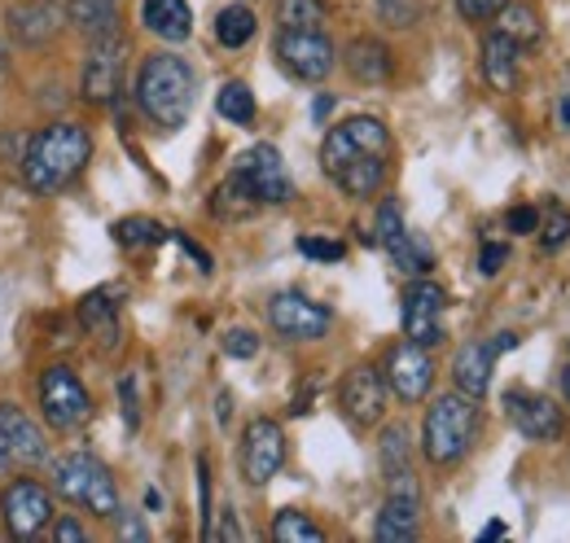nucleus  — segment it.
Wrapping results in <instances>:
<instances>
[{
    "mask_svg": "<svg viewBox=\"0 0 570 543\" xmlns=\"http://www.w3.org/2000/svg\"><path fill=\"white\" fill-rule=\"evenodd\" d=\"M504 259H509V246H483L479 272H483V276H497V272L504 268Z\"/></svg>",
    "mask_w": 570,
    "mask_h": 543,
    "instance_id": "42",
    "label": "nucleus"
},
{
    "mask_svg": "<svg viewBox=\"0 0 570 543\" xmlns=\"http://www.w3.org/2000/svg\"><path fill=\"white\" fill-rule=\"evenodd\" d=\"M347 70L360 83H386L391 79V49L373 36H360L347 45Z\"/></svg>",
    "mask_w": 570,
    "mask_h": 543,
    "instance_id": "25",
    "label": "nucleus"
},
{
    "mask_svg": "<svg viewBox=\"0 0 570 543\" xmlns=\"http://www.w3.org/2000/svg\"><path fill=\"white\" fill-rule=\"evenodd\" d=\"M194 67L176 53H154L141 62V75H137V106L141 115L163 128V132H176L185 128L189 110H194Z\"/></svg>",
    "mask_w": 570,
    "mask_h": 543,
    "instance_id": "3",
    "label": "nucleus"
},
{
    "mask_svg": "<svg viewBox=\"0 0 570 543\" xmlns=\"http://www.w3.org/2000/svg\"><path fill=\"white\" fill-rule=\"evenodd\" d=\"M79 325L88 329V338L97 342L101 351L119 346V303L115 289H92L79 298Z\"/></svg>",
    "mask_w": 570,
    "mask_h": 543,
    "instance_id": "21",
    "label": "nucleus"
},
{
    "mask_svg": "<svg viewBox=\"0 0 570 543\" xmlns=\"http://www.w3.org/2000/svg\"><path fill=\"white\" fill-rule=\"evenodd\" d=\"M259 351V338L250 334V329H228L224 334V355H233V359H250Z\"/></svg>",
    "mask_w": 570,
    "mask_h": 543,
    "instance_id": "38",
    "label": "nucleus"
},
{
    "mask_svg": "<svg viewBox=\"0 0 570 543\" xmlns=\"http://www.w3.org/2000/svg\"><path fill=\"white\" fill-rule=\"evenodd\" d=\"M504 4L509 0H456V9H461L465 22H492Z\"/></svg>",
    "mask_w": 570,
    "mask_h": 543,
    "instance_id": "37",
    "label": "nucleus"
},
{
    "mask_svg": "<svg viewBox=\"0 0 570 543\" xmlns=\"http://www.w3.org/2000/svg\"><path fill=\"white\" fill-rule=\"evenodd\" d=\"M338 404H343V416H347L356 430L377 425L382 412H386V377H382L377 368L360 364V368L347 373V382H343V391H338Z\"/></svg>",
    "mask_w": 570,
    "mask_h": 543,
    "instance_id": "18",
    "label": "nucleus"
},
{
    "mask_svg": "<svg viewBox=\"0 0 570 543\" xmlns=\"http://www.w3.org/2000/svg\"><path fill=\"white\" fill-rule=\"evenodd\" d=\"M504 224H509V233H535L540 228V210L535 206H513L504 215Z\"/></svg>",
    "mask_w": 570,
    "mask_h": 543,
    "instance_id": "40",
    "label": "nucleus"
},
{
    "mask_svg": "<svg viewBox=\"0 0 570 543\" xmlns=\"http://www.w3.org/2000/svg\"><path fill=\"white\" fill-rule=\"evenodd\" d=\"M40 407H45V421L53 430H79L92 416V395L83 391V382L67 364H53L40 377Z\"/></svg>",
    "mask_w": 570,
    "mask_h": 543,
    "instance_id": "9",
    "label": "nucleus"
},
{
    "mask_svg": "<svg viewBox=\"0 0 570 543\" xmlns=\"http://www.w3.org/2000/svg\"><path fill=\"white\" fill-rule=\"evenodd\" d=\"M58 27H62V13H58L53 0H31V4H18V9L9 13V31H13L22 45H45V40L58 36Z\"/></svg>",
    "mask_w": 570,
    "mask_h": 543,
    "instance_id": "23",
    "label": "nucleus"
},
{
    "mask_svg": "<svg viewBox=\"0 0 570 543\" xmlns=\"http://www.w3.org/2000/svg\"><path fill=\"white\" fill-rule=\"evenodd\" d=\"M141 22L167 45H185L194 36V13L185 0H145Z\"/></svg>",
    "mask_w": 570,
    "mask_h": 543,
    "instance_id": "22",
    "label": "nucleus"
},
{
    "mask_svg": "<svg viewBox=\"0 0 570 543\" xmlns=\"http://www.w3.org/2000/svg\"><path fill=\"white\" fill-rule=\"evenodd\" d=\"M377 241L386 246V255L395 259V268L409 272V276H426L430 264H434L426 241H417V237L404 228V215H400L395 203H382V210H377Z\"/></svg>",
    "mask_w": 570,
    "mask_h": 543,
    "instance_id": "20",
    "label": "nucleus"
},
{
    "mask_svg": "<svg viewBox=\"0 0 570 543\" xmlns=\"http://www.w3.org/2000/svg\"><path fill=\"white\" fill-rule=\"evenodd\" d=\"M53 540H62V543H83V540H88V531H83L79 522H71V517H62V522H53Z\"/></svg>",
    "mask_w": 570,
    "mask_h": 543,
    "instance_id": "43",
    "label": "nucleus"
},
{
    "mask_svg": "<svg viewBox=\"0 0 570 543\" xmlns=\"http://www.w3.org/2000/svg\"><path fill=\"white\" fill-rule=\"evenodd\" d=\"M40 461H49L45 430L22 407L0 404V477L27 470V465H40Z\"/></svg>",
    "mask_w": 570,
    "mask_h": 543,
    "instance_id": "10",
    "label": "nucleus"
},
{
    "mask_svg": "<svg viewBox=\"0 0 570 543\" xmlns=\"http://www.w3.org/2000/svg\"><path fill=\"white\" fill-rule=\"evenodd\" d=\"M382 474H409V425H386L382 430Z\"/></svg>",
    "mask_w": 570,
    "mask_h": 543,
    "instance_id": "34",
    "label": "nucleus"
},
{
    "mask_svg": "<svg viewBox=\"0 0 570 543\" xmlns=\"http://www.w3.org/2000/svg\"><path fill=\"white\" fill-rule=\"evenodd\" d=\"M277 58H282V67L289 70L294 79H303V83L330 79V70L338 62V53H334V45H330L325 31H282V36H277Z\"/></svg>",
    "mask_w": 570,
    "mask_h": 543,
    "instance_id": "12",
    "label": "nucleus"
},
{
    "mask_svg": "<svg viewBox=\"0 0 570 543\" xmlns=\"http://www.w3.org/2000/svg\"><path fill=\"white\" fill-rule=\"evenodd\" d=\"M53 491L71 500L75 509H88L92 517H119V486L110 470L88 452H71L53 461Z\"/></svg>",
    "mask_w": 570,
    "mask_h": 543,
    "instance_id": "5",
    "label": "nucleus"
},
{
    "mask_svg": "<svg viewBox=\"0 0 570 543\" xmlns=\"http://www.w3.org/2000/svg\"><path fill=\"white\" fill-rule=\"evenodd\" d=\"M330 110H334V97H330V92H325V97H316L312 115H316V119H330Z\"/></svg>",
    "mask_w": 570,
    "mask_h": 543,
    "instance_id": "47",
    "label": "nucleus"
},
{
    "mask_svg": "<svg viewBox=\"0 0 570 543\" xmlns=\"http://www.w3.org/2000/svg\"><path fill=\"white\" fill-rule=\"evenodd\" d=\"M443 307H448L443 285H434V280H413V285L404 289V307H400L404 338L422 342V346H439V342H443Z\"/></svg>",
    "mask_w": 570,
    "mask_h": 543,
    "instance_id": "14",
    "label": "nucleus"
},
{
    "mask_svg": "<svg viewBox=\"0 0 570 543\" xmlns=\"http://www.w3.org/2000/svg\"><path fill=\"white\" fill-rule=\"evenodd\" d=\"M255 210H264V206L255 203V198L242 189V180L228 171V180H224V185H219V189L212 194V215H215V219H228V224H237V219H250Z\"/></svg>",
    "mask_w": 570,
    "mask_h": 543,
    "instance_id": "26",
    "label": "nucleus"
},
{
    "mask_svg": "<svg viewBox=\"0 0 570 543\" xmlns=\"http://www.w3.org/2000/svg\"><path fill=\"white\" fill-rule=\"evenodd\" d=\"M479 540L488 543V540H504V522H488L483 531H479Z\"/></svg>",
    "mask_w": 570,
    "mask_h": 543,
    "instance_id": "48",
    "label": "nucleus"
},
{
    "mask_svg": "<svg viewBox=\"0 0 570 543\" xmlns=\"http://www.w3.org/2000/svg\"><path fill=\"white\" fill-rule=\"evenodd\" d=\"M71 22L83 36H101L119 27V0H71Z\"/></svg>",
    "mask_w": 570,
    "mask_h": 543,
    "instance_id": "29",
    "label": "nucleus"
},
{
    "mask_svg": "<svg viewBox=\"0 0 570 543\" xmlns=\"http://www.w3.org/2000/svg\"><path fill=\"white\" fill-rule=\"evenodd\" d=\"M562 124H567V128H570V97H567V101H562Z\"/></svg>",
    "mask_w": 570,
    "mask_h": 543,
    "instance_id": "49",
    "label": "nucleus"
},
{
    "mask_svg": "<svg viewBox=\"0 0 570 543\" xmlns=\"http://www.w3.org/2000/svg\"><path fill=\"white\" fill-rule=\"evenodd\" d=\"M119 540H137V543H145L149 540V531H145L137 517H119Z\"/></svg>",
    "mask_w": 570,
    "mask_h": 543,
    "instance_id": "45",
    "label": "nucleus"
},
{
    "mask_svg": "<svg viewBox=\"0 0 570 543\" xmlns=\"http://www.w3.org/2000/svg\"><path fill=\"white\" fill-rule=\"evenodd\" d=\"M233 176L242 180V189L259 206H282L294 198V180L285 171L277 145H255L233 162Z\"/></svg>",
    "mask_w": 570,
    "mask_h": 543,
    "instance_id": "7",
    "label": "nucleus"
},
{
    "mask_svg": "<svg viewBox=\"0 0 570 543\" xmlns=\"http://www.w3.org/2000/svg\"><path fill=\"white\" fill-rule=\"evenodd\" d=\"M277 22H282V31H321L330 22V4L325 0H282Z\"/></svg>",
    "mask_w": 570,
    "mask_h": 543,
    "instance_id": "30",
    "label": "nucleus"
},
{
    "mask_svg": "<svg viewBox=\"0 0 570 543\" xmlns=\"http://www.w3.org/2000/svg\"><path fill=\"white\" fill-rule=\"evenodd\" d=\"M386 386L404 399V404H422L434 386V359L430 346L422 342H400L386 355Z\"/></svg>",
    "mask_w": 570,
    "mask_h": 543,
    "instance_id": "15",
    "label": "nucleus"
},
{
    "mask_svg": "<svg viewBox=\"0 0 570 543\" xmlns=\"http://www.w3.org/2000/svg\"><path fill=\"white\" fill-rule=\"evenodd\" d=\"M382 22H391V27H413V22H417V4H413V0H382Z\"/></svg>",
    "mask_w": 570,
    "mask_h": 543,
    "instance_id": "39",
    "label": "nucleus"
},
{
    "mask_svg": "<svg viewBox=\"0 0 570 543\" xmlns=\"http://www.w3.org/2000/svg\"><path fill=\"white\" fill-rule=\"evenodd\" d=\"M497 18H500L497 31H504L518 49H531V45L540 40V18H535V9H531V4H504Z\"/></svg>",
    "mask_w": 570,
    "mask_h": 543,
    "instance_id": "31",
    "label": "nucleus"
},
{
    "mask_svg": "<svg viewBox=\"0 0 570 543\" xmlns=\"http://www.w3.org/2000/svg\"><path fill=\"white\" fill-rule=\"evenodd\" d=\"M212 540H242V531H237L233 513H224V526H219V531H212Z\"/></svg>",
    "mask_w": 570,
    "mask_h": 543,
    "instance_id": "46",
    "label": "nucleus"
},
{
    "mask_svg": "<svg viewBox=\"0 0 570 543\" xmlns=\"http://www.w3.org/2000/svg\"><path fill=\"white\" fill-rule=\"evenodd\" d=\"M479 434V399L470 395H439L422 425V452L430 465H456Z\"/></svg>",
    "mask_w": 570,
    "mask_h": 543,
    "instance_id": "4",
    "label": "nucleus"
},
{
    "mask_svg": "<svg viewBox=\"0 0 570 543\" xmlns=\"http://www.w3.org/2000/svg\"><path fill=\"white\" fill-rule=\"evenodd\" d=\"M562 391H567V404H570V368H567V377H562Z\"/></svg>",
    "mask_w": 570,
    "mask_h": 543,
    "instance_id": "50",
    "label": "nucleus"
},
{
    "mask_svg": "<svg viewBox=\"0 0 570 543\" xmlns=\"http://www.w3.org/2000/svg\"><path fill=\"white\" fill-rule=\"evenodd\" d=\"M0 517H4V531L13 540H36L40 531L53 526V495L40 482L18 477L0 491Z\"/></svg>",
    "mask_w": 570,
    "mask_h": 543,
    "instance_id": "8",
    "label": "nucleus"
},
{
    "mask_svg": "<svg viewBox=\"0 0 570 543\" xmlns=\"http://www.w3.org/2000/svg\"><path fill=\"white\" fill-rule=\"evenodd\" d=\"M391 482V495L377 513V543H409L417 540V517H422V495H417V482L413 474H395Z\"/></svg>",
    "mask_w": 570,
    "mask_h": 543,
    "instance_id": "17",
    "label": "nucleus"
},
{
    "mask_svg": "<svg viewBox=\"0 0 570 543\" xmlns=\"http://www.w3.org/2000/svg\"><path fill=\"white\" fill-rule=\"evenodd\" d=\"M386 158H391V132L382 128V119L368 115L330 128L321 145V167L347 198H373L382 189Z\"/></svg>",
    "mask_w": 570,
    "mask_h": 543,
    "instance_id": "1",
    "label": "nucleus"
},
{
    "mask_svg": "<svg viewBox=\"0 0 570 543\" xmlns=\"http://www.w3.org/2000/svg\"><path fill=\"white\" fill-rule=\"evenodd\" d=\"M518 67H522V49L504 36V31H492L488 45H483V75L497 92H513L518 88Z\"/></svg>",
    "mask_w": 570,
    "mask_h": 543,
    "instance_id": "24",
    "label": "nucleus"
},
{
    "mask_svg": "<svg viewBox=\"0 0 570 543\" xmlns=\"http://www.w3.org/2000/svg\"><path fill=\"white\" fill-rule=\"evenodd\" d=\"M92 158V136L79 124H49L31 136L27 158H22V180L31 194L53 198L71 185L75 176L88 167Z\"/></svg>",
    "mask_w": 570,
    "mask_h": 543,
    "instance_id": "2",
    "label": "nucleus"
},
{
    "mask_svg": "<svg viewBox=\"0 0 570 543\" xmlns=\"http://www.w3.org/2000/svg\"><path fill=\"white\" fill-rule=\"evenodd\" d=\"M255 27H259V18H255L246 4H228V9H219V18H215V40H219L224 49H242V45L255 40Z\"/></svg>",
    "mask_w": 570,
    "mask_h": 543,
    "instance_id": "27",
    "label": "nucleus"
},
{
    "mask_svg": "<svg viewBox=\"0 0 570 543\" xmlns=\"http://www.w3.org/2000/svg\"><path fill=\"white\" fill-rule=\"evenodd\" d=\"M124 53H128V40L124 31H101V36H88V58H83V101L88 106H110L124 88Z\"/></svg>",
    "mask_w": 570,
    "mask_h": 543,
    "instance_id": "6",
    "label": "nucleus"
},
{
    "mask_svg": "<svg viewBox=\"0 0 570 543\" xmlns=\"http://www.w3.org/2000/svg\"><path fill=\"white\" fill-rule=\"evenodd\" d=\"M518 334H497L492 342H465L452 359V377H456V391L470 395V399H483L488 386H492V368H497V355L513 351Z\"/></svg>",
    "mask_w": 570,
    "mask_h": 543,
    "instance_id": "16",
    "label": "nucleus"
},
{
    "mask_svg": "<svg viewBox=\"0 0 570 543\" xmlns=\"http://www.w3.org/2000/svg\"><path fill=\"white\" fill-rule=\"evenodd\" d=\"M119 404H124L128 430H137V421H141V412H137V377H124V386H119Z\"/></svg>",
    "mask_w": 570,
    "mask_h": 543,
    "instance_id": "41",
    "label": "nucleus"
},
{
    "mask_svg": "<svg viewBox=\"0 0 570 543\" xmlns=\"http://www.w3.org/2000/svg\"><path fill=\"white\" fill-rule=\"evenodd\" d=\"M171 233L158 224V219H145V215H128V219H119L115 224V241L124 246V250H154V246H163Z\"/></svg>",
    "mask_w": 570,
    "mask_h": 543,
    "instance_id": "28",
    "label": "nucleus"
},
{
    "mask_svg": "<svg viewBox=\"0 0 570 543\" xmlns=\"http://www.w3.org/2000/svg\"><path fill=\"white\" fill-rule=\"evenodd\" d=\"M171 237L180 241V250H185L189 259H198V268H203V272H212V255H207V250H203V246H198L194 237H185V233H171Z\"/></svg>",
    "mask_w": 570,
    "mask_h": 543,
    "instance_id": "44",
    "label": "nucleus"
},
{
    "mask_svg": "<svg viewBox=\"0 0 570 543\" xmlns=\"http://www.w3.org/2000/svg\"><path fill=\"white\" fill-rule=\"evenodd\" d=\"M567 241H570V210H553L549 224H544V233H540V246L544 250H558Z\"/></svg>",
    "mask_w": 570,
    "mask_h": 543,
    "instance_id": "36",
    "label": "nucleus"
},
{
    "mask_svg": "<svg viewBox=\"0 0 570 543\" xmlns=\"http://www.w3.org/2000/svg\"><path fill=\"white\" fill-rule=\"evenodd\" d=\"M282 465H285L282 425L268 421V416H255V421L246 425V434H242V477H246L250 486H264V482L277 477Z\"/></svg>",
    "mask_w": 570,
    "mask_h": 543,
    "instance_id": "13",
    "label": "nucleus"
},
{
    "mask_svg": "<svg viewBox=\"0 0 570 543\" xmlns=\"http://www.w3.org/2000/svg\"><path fill=\"white\" fill-rule=\"evenodd\" d=\"M298 255L321 259V264H338L347 255V246L343 241H330V237H298Z\"/></svg>",
    "mask_w": 570,
    "mask_h": 543,
    "instance_id": "35",
    "label": "nucleus"
},
{
    "mask_svg": "<svg viewBox=\"0 0 570 543\" xmlns=\"http://www.w3.org/2000/svg\"><path fill=\"white\" fill-rule=\"evenodd\" d=\"M215 110H219L228 124L246 128V124H255V92H250L242 79H228V83L219 88V97H215Z\"/></svg>",
    "mask_w": 570,
    "mask_h": 543,
    "instance_id": "32",
    "label": "nucleus"
},
{
    "mask_svg": "<svg viewBox=\"0 0 570 543\" xmlns=\"http://www.w3.org/2000/svg\"><path fill=\"white\" fill-rule=\"evenodd\" d=\"M273 540L277 543H321L325 540V531H321L316 522H307L298 509H282L277 522H273Z\"/></svg>",
    "mask_w": 570,
    "mask_h": 543,
    "instance_id": "33",
    "label": "nucleus"
},
{
    "mask_svg": "<svg viewBox=\"0 0 570 543\" xmlns=\"http://www.w3.org/2000/svg\"><path fill=\"white\" fill-rule=\"evenodd\" d=\"M268 325H273L285 342H316L330 334L334 312L321 307V303H312V298L298 294V289H285V294H277V298L268 303Z\"/></svg>",
    "mask_w": 570,
    "mask_h": 543,
    "instance_id": "11",
    "label": "nucleus"
},
{
    "mask_svg": "<svg viewBox=\"0 0 570 543\" xmlns=\"http://www.w3.org/2000/svg\"><path fill=\"white\" fill-rule=\"evenodd\" d=\"M504 412L513 421L518 434H527L531 443H553L562 438V412L549 395L535 391H504Z\"/></svg>",
    "mask_w": 570,
    "mask_h": 543,
    "instance_id": "19",
    "label": "nucleus"
}]
</instances>
